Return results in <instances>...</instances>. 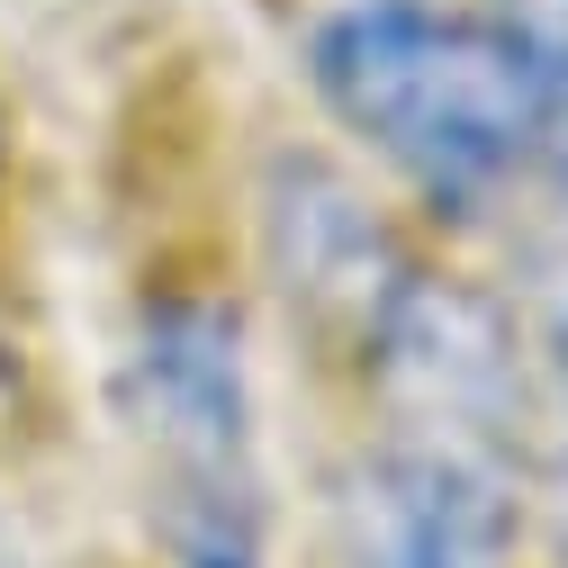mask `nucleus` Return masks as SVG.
I'll use <instances>...</instances> for the list:
<instances>
[{"label": "nucleus", "mask_w": 568, "mask_h": 568, "mask_svg": "<svg viewBox=\"0 0 568 568\" xmlns=\"http://www.w3.org/2000/svg\"><path fill=\"white\" fill-rule=\"evenodd\" d=\"M307 82L443 217L506 207L559 154V91L496 10L334 0L307 19Z\"/></svg>", "instance_id": "f257e3e1"}, {"label": "nucleus", "mask_w": 568, "mask_h": 568, "mask_svg": "<svg viewBox=\"0 0 568 568\" xmlns=\"http://www.w3.org/2000/svg\"><path fill=\"white\" fill-rule=\"evenodd\" d=\"M145 524L172 568H271V487L244 334L217 298H154L126 343Z\"/></svg>", "instance_id": "f03ea898"}, {"label": "nucleus", "mask_w": 568, "mask_h": 568, "mask_svg": "<svg viewBox=\"0 0 568 568\" xmlns=\"http://www.w3.org/2000/svg\"><path fill=\"white\" fill-rule=\"evenodd\" d=\"M524 496L506 452L478 443H415L388 452L343 496V559L352 568H515Z\"/></svg>", "instance_id": "7ed1b4c3"}, {"label": "nucleus", "mask_w": 568, "mask_h": 568, "mask_svg": "<svg viewBox=\"0 0 568 568\" xmlns=\"http://www.w3.org/2000/svg\"><path fill=\"white\" fill-rule=\"evenodd\" d=\"M271 262H280V290H290L325 334H343L362 352V334L388 316V298L406 290V244L379 226V207L316 172V163H280L271 190Z\"/></svg>", "instance_id": "20e7f679"}, {"label": "nucleus", "mask_w": 568, "mask_h": 568, "mask_svg": "<svg viewBox=\"0 0 568 568\" xmlns=\"http://www.w3.org/2000/svg\"><path fill=\"white\" fill-rule=\"evenodd\" d=\"M496 19L541 54V73L559 91V154H568V0H496Z\"/></svg>", "instance_id": "39448f33"}, {"label": "nucleus", "mask_w": 568, "mask_h": 568, "mask_svg": "<svg viewBox=\"0 0 568 568\" xmlns=\"http://www.w3.org/2000/svg\"><path fill=\"white\" fill-rule=\"evenodd\" d=\"M550 515H559V532H568V434H559V452H550Z\"/></svg>", "instance_id": "423d86ee"}, {"label": "nucleus", "mask_w": 568, "mask_h": 568, "mask_svg": "<svg viewBox=\"0 0 568 568\" xmlns=\"http://www.w3.org/2000/svg\"><path fill=\"white\" fill-rule=\"evenodd\" d=\"M10 559H19V550H10V524H0V568H10Z\"/></svg>", "instance_id": "0eeeda50"}]
</instances>
